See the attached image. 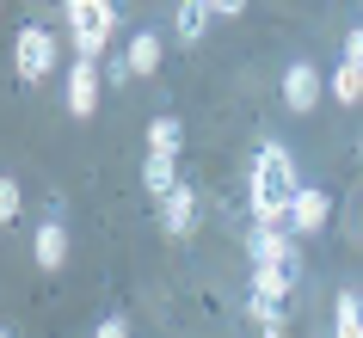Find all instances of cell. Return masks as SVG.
<instances>
[{
	"instance_id": "1",
	"label": "cell",
	"mask_w": 363,
	"mask_h": 338,
	"mask_svg": "<svg viewBox=\"0 0 363 338\" xmlns=\"http://www.w3.org/2000/svg\"><path fill=\"white\" fill-rule=\"evenodd\" d=\"M296 160H289L284 142H265L252 154V179H247V197H252V222L259 227H289V203H296Z\"/></svg>"
},
{
	"instance_id": "2",
	"label": "cell",
	"mask_w": 363,
	"mask_h": 338,
	"mask_svg": "<svg viewBox=\"0 0 363 338\" xmlns=\"http://www.w3.org/2000/svg\"><path fill=\"white\" fill-rule=\"evenodd\" d=\"M252 289L271 301H284L289 289H296V277H302V252H296V240H289V227H252Z\"/></svg>"
},
{
	"instance_id": "3",
	"label": "cell",
	"mask_w": 363,
	"mask_h": 338,
	"mask_svg": "<svg viewBox=\"0 0 363 338\" xmlns=\"http://www.w3.org/2000/svg\"><path fill=\"white\" fill-rule=\"evenodd\" d=\"M62 19H68V38H74L80 62H99L105 43H111L117 25V0H62Z\"/></svg>"
},
{
	"instance_id": "4",
	"label": "cell",
	"mask_w": 363,
	"mask_h": 338,
	"mask_svg": "<svg viewBox=\"0 0 363 338\" xmlns=\"http://www.w3.org/2000/svg\"><path fill=\"white\" fill-rule=\"evenodd\" d=\"M56 62H62L56 38H50L43 25H19V43H13V68H19V80H25V86L50 80V74H56Z\"/></svg>"
},
{
	"instance_id": "5",
	"label": "cell",
	"mask_w": 363,
	"mask_h": 338,
	"mask_svg": "<svg viewBox=\"0 0 363 338\" xmlns=\"http://www.w3.org/2000/svg\"><path fill=\"white\" fill-rule=\"evenodd\" d=\"M62 105H68V117H93L99 111V62H80L68 68V80H62Z\"/></svg>"
},
{
	"instance_id": "6",
	"label": "cell",
	"mask_w": 363,
	"mask_h": 338,
	"mask_svg": "<svg viewBox=\"0 0 363 338\" xmlns=\"http://www.w3.org/2000/svg\"><path fill=\"white\" fill-rule=\"evenodd\" d=\"M326 222H333V197L320 185H302L296 203H289V234H320Z\"/></svg>"
},
{
	"instance_id": "7",
	"label": "cell",
	"mask_w": 363,
	"mask_h": 338,
	"mask_svg": "<svg viewBox=\"0 0 363 338\" xmlns=\"http://www.w3.org/2000/svg\"><path fill=\"white\" fill-rule=\"evenodd\" d=\"M284 105L289 111H314L320 105V68L314 62H289L284 68Z\"/></svg>"
},
{
	"instance_id": "8",
	"label": "cell",
	"mask_w": 363,
	"mask_h": 338,
	"mask_svg": "<svg viewBox=\"0 0 363 338\" xmlns=\"http://www.w3.org/2000/svg\"><path fill=\"white\" fill-rule=\"evenodd\" d=\"M160 222H167L172 240H185V234H197V191L179 179V191L172 197H160Z\"/></svg>"
},
{
	"instance_id": "9",
	"label": "cell",
	"mask_w": 363,
	"mask_h": 338,
	"mask_svg": "<svg viewBox=\"0 0 363 338\" xmlns=\"http://www.w3.org/2000/svg\"><path fill=\"white\" fill-rule=\"evenodd\" d=\"M160 62H167V43L154 38V31H135V38H130V50H123V74L154 80V74H160Z\"/></svg>"
},
{
	"instance_id": "10",
	"label": "cell",
	"mask_w": 363,
	"mask_h": 338,
	"mask_svg": "<svg viewBox=\"0 0 363 338\" xmlns=\"http://www.w3.org/2000/svg\"><path fill=\"white\" fill-rule=\"evenodd\" d=\"M31 259H38V271H62V264H68V227L43 222L38 240H31Z\"/></svg>"
},
{
	"instance_id": "11",
	"label": "cell",
	"mask_w": 363,
	"mask_h": 338,
	"mask_svg": "<svg viewBox=\"0 0 363 338\" xmlns=\"http://www.w3.org/2000/svg\"><path fill=\"white\" fill-rule=\"evenodd\" d=\"M210 19H216L210 0H179V13H172V31H179V43H203Z\"/></svg>"
},
{
	"instance_id": "12",
	"label": "cell",
	"mask_w": 363,
	"mask_h": 338,
	"mask_svg": "<svg viewBox=\"0 0 363 338\" xmlns=\"http://www.w3.org/2000/svg\"><path fill=\"white\" fill-rule=\"evenodd\" d=\"M142 191H148L154 203L179 191V172H172V154H148V160H142Z\"/></svg>"
},
{
	"instance_id": "13",
	"label": "cell",
	"mask_w": 363,
	"mask_h": 338,
	"mask_svg": "<svg viewBox=\"0 0 363 338\" xmlns=\"http://www.w3.org/2000/svg\"><path fill=\"white\" fill-rule=\"evenodd\" d=\"M333 338H363V301L351 289H339V301H333Z\"/></svg>"
},
{
	"instance_id": "14",
	"label": "cell",
	"mask_w": 363,
	"mask_h": 338,
	"mask_svg": "<svg viewBox=\"0 0 363 338\" xmlns=\"http://www.w3.org/2000/svg\"><path fill=\"white\" fill-rule=\"evenodd\" d=\"M179 148H185V123L179 117H154L148 123V154H172L179 160Z\"/></svg>"
},
{
	"instance_id": "15",
	"label": "cell",
	"mask_w": 363,
	"mask_h": 338,
	"mask_svg": "<svg viewBox=\"0 0 363 338\" xmlns=\"http://www.w3.org/2000/svg\"><path fill=\"white\" fill-rule=\"evenodd\" d=\"M326 86H333V98H339V105H363V68H357V62H339Z\"/></svg>"
},
{
	"instance_id": "16",
	"label": "cell",
	"mask_w": 363,
	"mask_h": 338,
	"mask_svg": "<svg viewBox=\"0 0 363 338\" xmlns=\"http://www.w3.org/2000/svg\"><path fill=\"white\" fill-rule=\"evenodd\" d=\"M19 209H25V191H19V179L6 172V179H0V222L19 227Z\"/></svg>"
},
{
	"instance_id": "17",
	"label": "cell",
	"mask_w": 363,
	"mask_h": 338,
	"mask_svg": "<svg viewBox=\"0 0 363 338\" xmlns=\"http://www.w3.org/2000/svg\"><path fill=\"white\" fill-rule=\"evenodd\" d=\"M247 314H252V320H259V326L271 332V326L284 320V301H271V295H259V289H252V295H247Z\"/></svg>"
},
{
	"instance_id": "18",
	"label": "cell",
	"mask_w": 363,
	"mask_h": 338,
	"mask_svg": "<svg viewBox=\"0 0 363 338\" xmlns=\"http://www.w3.org/2000/svg\"><path fill=\"white\" fill-rule=\"evenodd\" d=\"M345 62H357V68H363V25L345 31Z\"/></svg>"
},
{
	"instance_id": "19",
	"label": "cell",
	"mask_w": 363,
	"mask_h": 338,
	"mask_svg": "<svg viewBox=\"0 0 363 338\" xmlns=\"http://www.w3.org/2000/svg\"><path fill=\"white\" fill-rule=\"evenodd\" d=\"M93 338H130V320H117V314H111V320H99V332H93Z\"/></svg>"
},
{
	"instance_id": "20",
	"label": "cell",
	"mask_w": 363,
	"mask_h": 338,
	"mask_svg": "<svg viewBox=\"0 0 363 338\" xmlns=\"http://www.w3.org/2000/svg\"><path fill=\"white\" fill-rule=\"evenodd\" d=\"M216 6V19H234V13H247V0H210Z\"/></svg>"
},
{
	"instance_id": "21",
	"label": "cell",
	"mask_w": 363,
	"mask_h": 338,
	"mask_svg": "<svg viewBox=\"0 0 363 338\" xmlns=\"http://www.w3.org/2000/svg\"><path fill=\"white\" fill-rule=\"evenodd\" d=\"M265 338H284V332H277V326H271V332H265Z\"/></svg>"
},
{
	"instance_id": "22",
	"label": "cell",
	"mask_w": 363,
	"mask_h": 338,
	"mask_svg": "<svg viewBox=\"0 0 363 338\" xmlns=\"http://www.w3.org/2000/svg\"><path fill=\"white\" fill-rule=\"evenodd\" d=\"M357 160H363V142H357Z\"/></svg>"
}]
</instances>
